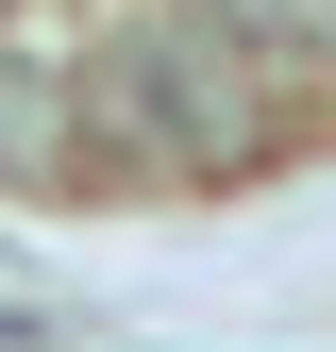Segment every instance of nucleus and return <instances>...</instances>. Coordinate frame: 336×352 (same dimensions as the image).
I'll return each mask as SVG.
<instances>
[{"mask_svg": "<svg viewBox=\"0 0 336 352\" xmlns=\"http://www.w3.org/2000/svg\"><path fill=\"white\" fill-rule=\"evenodd\" d=\"M101 168H135V185H235V168L286 151V101H269V51H235L219 17H118L101 51H84V118H67Z\"/></svg>", "mask_w": 336, "mask_h": 352, "instance_id": "nucleus-1", "label": "nucleus"}, {"mask_svg": "<svg viewBox=\"0 0 336 352\" xmlns=\"http://www.w3.org/2000/svg\"><path fill=\"white\" fill-rule=\"evenodd\" d=\"M202 17H219L235 51H319V34H336V0H202Z\"/></svg>", "mask_w": 336, "mask_h": 352, "instance_id": "nucleus-2", "label": "nucleus"}]
</instances>
